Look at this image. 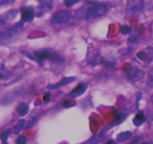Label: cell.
Returning a JSON list of instances; mask_svg holds the SVG:
<instances>
[{
	"mask_svg": "<svg viewBox=\"0 0 153 144\" xmlns=\"http://www.w3.org/2000/svg\"><path fill=\"white\" fill-rule=\"evenodd\" d=\"M71 19L70 14L67 10H58L55 12L52 16V20L58 24L67 23Z\"/></svg>",
	"mask_w": 153,
	"mask_h": 144,
	"instance_id": "cell-5",
	"label": "cell"
},
{
	"mask_svg": "<svg viewBox=\"0 0 153 144\" xmlns=\"http://www.w3.org/2000/svg\"><path fill=\"white\" fill-rule=\"evenodd\" d=\"M131 136V132L129 131V130H126L125 132H123V133L120 134L117 136V141L118 142H123L124 141L127 140L128 138H130V136Z\"/></svg>",
	"mask_w": 153,
	"mask_h": 144,
	"instance_id": "cell-15",
	"label": "cell"
},
{
	"mask_svg": "<svg viewBox=\"0 0 153 144\" xmlns=\"http://www.w3.org/2000/svg\"><path fill=\"white\" fill-rule=\"evenodd\" d=\"M34 13L31 8L25 7L22 8L21 13V19L25 22H30L34 20Z\"/></svg>",
	"mask_w": 153,
	"mask_h": 144,
	"instance_id": "cell-8",
	"label": "cell"
},
{
	"mask_svg": "<svg viewBox=\"0 0 153 144\" xmlns=\"http://www.w3.org/2000/svg\"><path fill=\"white\" fill-rule=\"evenodd\" d=\"M146 121V116L143 111H140L136 114L134 118H133V124L135 126H140Z\"/></svg>",
	"mask_w": 153,
	"mask_h": 144,
	"instance_id": "cell-12",
	"label": "cell"
},
{
	"mask_svg": "<svg viewBox=\"0 0 153 144\" xmlns=\"http://www.w3.org/2000/svg\"><path fill=\"white\" fill-rule=\"evenodd\" d=\"M140 98H141V94H140V93H138L137 95V105H136V106H137V107L138 106V102H139V100H140Z\"/></svg>",
	"mask_w": 153,
	"mask_h": 144,
	"instance_id": "cell-29",
	"label": "cell"
},
{
	"mask_svg": "<svg viewBox=\"0 0 153 144\" xmlns=\"http://www.w3.org/2000/svg\"><path fill=\"white\" fill-rule=\"evenodd\" d=\"M4 64H2V63H1V70H3V69H4Z\"/></svg>",
	"mask_w": 153,
	"mask_h": 144,
	"instance_id": "cell-31",
	"label": "cell"
},
{
	"mask_svg": "<svg viewBox=\"0 0 153 144\" xmlns=\"http://www.w3.org/2000/svg\"><path fill=\"white\" fill-rule=\"evenodd\" d=\"M107 10V6L104 4H96L91 6L87 10L85 20L86 21H91L96 18L100 17L105 14Z\"/></svg>",
	"mask_w": 153,
	"mask_h": 144,
	"instance_id": "cell-2",
	"label": "cell"
},
{
	"mask_svg": "<svg viewBox=\"0 0 153 144\" xmlns=\"http://www.w3.org/2000/svg\"><path fill=\"white\" fill-rule=\"evenodd\" d=\"M50 97H51V94L50 92H46L44 94L43 97V100L44 103H49V100H50Z\"/></svg>",
	"mask_w": 153,
	"mask_h": 144,
	"instance_id": "cell-25",
	"label": "cell"
},
{
	"mask_svg": "<svg viewBox=\"0 0 153 144\" xmlns=\"http://www.w3.org/2000/svg\"><path fill=\"white\" fill-rule=\"evenodd\" d=\"M17 10H10V11L7 12V14H5L1 18V20H0L1 25H4V24H6L7 22H9L11 20H13L15 18V16L17 15Z\"/></svg>",
	"mask_w": 153,
	"mask_h": 144,
	"instance_id": "cell-10",
	"label": "cell"
},
{
	"mask_svg": "<svg viewBox=\"0 0 153 144\" xmlns=\"http://www.w3.org/2000/svg\"><path fill=\"white\" fill-rule=\"evenodd\" d=\"M126 72L127 73L128 79L132 82H137V81L141 80L145 76L144 72L137 68L129 67L126 70Z\"/></svg>",
	"mask_w": 153,
	"mask_h": 144,
	"instance_id": "cell-4",
	"label": "cell"
},
{
	"mask_svg": "<svg viewBox=\"0 0 153 144\" xmlns=\"http://www.w3.org/2000/svg\"><path fill=\"white\" fill-rule=\"evenodd\" d=\"M75 80L74 76H70V77H64L61 80L60 82H57L56 84H54V85H50L48 86V88H51V89H53V88H58L59 87H62L64 86L67 85V84L70 83V82H73Z\"/></svg>",
	"mask_w": 153,
	"mask_h": 144,
	"instance_id": "cell-9",
	"label": "cell"
},
{
	"mask_svg": "<svg viewBox=\"0 0 153 144\" xmlns=\"http://www.w3.org/2000/svg\"><path fill=\"white\" fill-rule=\"evenodd\" d=\"M144 6V0H129L127 4V12L130 14L140 13Z\"/></svg>",
	"mask_w": 153,
	"mask_h": 144,
	"instance_id": "cell-3",
	"label": "cell"
},
{
	"mask_svg": "<svg viewBox=\"0 0 153 144\" xmlns=\"http://www.w3.org/2000/svg\"><path fill=\"white\" fill-rule=\"evenodd\" d=\"M87 89V85L84 82H81L76 87H75L71 92L68 94V97L70 98H77L83 94Z\"/></svg>",
	"mask_w": 153,
	"mask_h": 144,
	"instance_id": "cell-7",
	"label": "cell"
},
{
	"mask_svg": "<svg viewBox=\"0 0 153 144\" xmlns=\"http://www.w3.org/2000/svg\"><path fill=\"white\" fill-rule=\"evenodd\" d=\"M152 102H153V95H152Z\"/></svg>",
	"mask_w": 153,
	"mask_h": 144,
	"instance_id": "cell-33",
	"label": "cell"
},
{
	"mask_svg": "<svg viewBox=\"0 0 153 144\" xmlns=\"http://www.w3.org/2000/svg\"><path fill=\"white\" fill-rule=\"evenodd\" d=\"M15 2V0H0V4L1 6L4 5H9V4H13Z\"/></svg>",
	"mask_w": 153,
	"mask_h": 144,
	"instance_id": "cell-24",
	"label": "cell"
},
{
	"mask_svg": "<svg viewBox=\"0 0 153 144\" xmlns=\"http://www.w3.org/2000/svg\"><path fill=\"white\" fill-rule=\"evenodd\" d=\"M54 0H39L40 9L42 12H47L52 8Z\"/></svg>",
	"mask_w": 153,
	"mask_h": 144,
	"instance_id": "cell-11",
	"label": "cell"
},
{
	"mask_svg": "<svg viewBox=\"0 0 153 144\" xmlns=\"http://www.w3.org/2000/svg\"><path fill=\"white\" fill-rule=\"evenodd\" d=\"M24 21H22V20H21L20 21H19V22H18L17 23H16V25L14 26V27L15 28H21V27H22L24 26Z\"/></svg>",
	"mask_w": 153,
	"mask_h": 144,
	"instance_id": "cell-27",
	"label": "cell"
},
{
	"mask_svg": "<svg viewBox=\"0 0 153 144\" xmlns=\"http://www.w3.org/2000/svg\"><path fill=\"white\" fill-rule=\"evenodd\" d=\"M36 121H37V118H36V117H33V118H31V120H30L29 122H28V124H27V127H26L27 128L32 127V126L34 124V123H35Z\"/></svg>",
	"mask_w": 153,
	"mask_h": 144,
	"instance_id": "cell-26",
	"label": "cell"
},
{
	"mask_svg": "<svg viewBox=\"0 0 153 144\" xmlns=\"http://www.w3.org/2000/svg\"><path fill=\"white\" fill-rule=\"evenodd\" d=\"M137 40H138V37L136 34H132L128 38V41L131 44H134L137 41Z\"/></svg>",
	"mask_w": 153,
	"mask_h": 144,
	"instance_id": "cell-23",
	"label": "cell"
},
{
	"mask_svg": "<svg viewBox=\"0 0 153 144\" xmlns=\"http://www.w3.org/2000/svg\"><path fill=\"white\" fill-rule=\"evenodd\" d=\"M76 105V103L74 101H72V100H65L62 103V106L65 108L70 107V106H73Z\"/></svg>",
	"mask_w": 153,
	"mask_h": 144,
	"instance_id": "cell-21",
	"label": "cell"
},
{
	"mask_svg": "<svg viewBox=\"0 0 153 144\" xmlns=\"http://www.w3.org/2000/svg\"><path fill=\"white\" fill-rule=\"evenodd\" d=\"M131 28L128 25H124L122 26L120 28V32L123 34H129L131 32Z\"/></svg>",
	"mask_w": 153,
	"mask_h": 144,
	"instance_id": "cell-18",
	"label": "cell"
},
{
	"mask_svg": "<svg viewBox=\"0 0 153 144\" xmlns=\"http://www.w3.org/2000/svg\"><path fill=\"white\" fill-rule=\"evenodd\" d=\"M17 33L18 32L15 29H7L4 32H1V34H0V38L1 40H7V39L14 37Z\"/></svg>",
	"mask_w": 153,
	"mask_h": 144,
	"instance_id": "cell-13",
	"label": "cell"
},
{
	"mask_svg": "<svg viewBox=\"0 0 153 144\" xmlns=\"http://www.w3.org/2000/svg\"><path fill=\"white\" fill-rule=\"evenodd\" d=\"M12 130L10 128H7L6 130H3L1 134V140L3 142H6L7 137L11 134Z\"/></svg>",
	"mask_w": 153,
	"mask_h": 144,
	"instance_id": "cell-17",
	"label": "cell"
},
{
	"mask_svg": "<svg viewBox=\"0 0 153 144\" xmlns=\"http://www.w3.org/2000/svg\"><path fill=\"white\" fill-rule=\"evenodd\" d=\"M79 2H80V0H64V4L67 7L70 8L76 4V3Z\"/></svg>",
	"mask_w": 153,
	"mask_h": 144,
	"instance_id": "cell-19",
	"label": "cell"
},
{
	"mask_svg": "<svg viewBox=\"0 0 153 144\" xmlns=\"http://www.w3.org/2000/svg\"><path fill=\"white\" fill-rule=\"evenodd\" d=\"M16 112H18L20 116H24L26 115L28 112V105L25 103H22L16 107Z\"/></svg>",
	"mask_w": 153,
	"mask_h": 144,
	"instance_id": "cell-14",
	"label": "cell"
},
{
	"mask_svg": "<svg viewBox=\"0 0 153 144\" xmlns=\"http://www.w3.org/2000/svg\"><path fill=\"white\" fill-rule=\"evenodd\" d=\"M16 144H26V139L24 136L21 135L16 140Z\"/></svg>",
	"mask_w": 153,
	"mask_h": 144,
	"instance_id": "cell-22",
	"label": "cell"
},
{
	"mask_svg": "<svg viewBox=\"0 0 153 144\" xmlns=\"http://www.w3.org/2000/svg\"><path fill=\"white\" fill-rule=\"evenodd\" d=\"M146 82H147V85L153 88V70H152L149 72V76H148L147 78V81H146Z\"/></svg>",
	"mask_w": 153,
	"mask_h": 144,
	"instance_id": "cell-20",
	"label": "cell"
},
{
	"mask_svg": "<svg viewBox=\"0 0 153 144\" xmlns=\"http://www.w3.org/2000/svg\"><path fill=\"white\" fill-rule=\"evenodd\" d=\"M3 144H7V142H4V143H3Z\"/></svg>",
	"mask_w": 153,
	"mask_h": 144,
	"instance_id": "cell-34",
	"label": "cell"
},
{
	"mask_svg": "<svg viewBox=\"0 0 153 144\" xmlns=\"http://www.w3.org/2000/svg\"><path fill=\"white\" fill-rule=\"evenodd\" d=\"M25 119H20L19 122H17V124L14 126L13 128V132L14 134H18L25 126Z\"/></svg>",
	"mask_w": 153,
	"mask_h": 144,
	"instance_id": "cell-16",
	"label": "cell"
},
{
	"mask_svg": "<svg viewBox=\"0 0 153 144\" xmlns=\"http://www.w3.org/2000/svg\"><path fill=\"white\" fill-rule=\"evenodd\" d=\"M105 144H115V142L114 140H109L107 141Z\"/></svg>",
	"mask_w": 153,
	"mask_h": 144,
	"instance_id": "cell-30",
	"label": "cell"
},
{
	"mask_svg": "<svg viewBox=\"0 0 153 144\" xmlns=\"http://www.w3.org/2000/svg\"><path fill=\"white\" fill-rule=\"evenodd\" d=\"M34 56L36 59L40 63H42L45 59L52 60L57 62H63L64 58L58 55L57 52L51 50H37L34 52Z\"/></svg>",
	"mask_w": 153,
	"mask_h": 144,
	"instance_id": "cell-1",
	"label": "cell"
},
{
	"mask_svg": "<svg viewBox=\"0 0 153 144\" xmlns=\"http://www.w3.org/2000/svg\"><path fill=\"white\" fill-rule=\"evenodd\" d=\"M137 57L143 62H151L153 60V48L147 47L137 53Z\"/></svg>",
	"mask_w": 153,
	"mask_h": 144,
	"instance_id": "cell-6",
	"label": "cell"
},
{
	"mask_svg": "<svg viewBox=\"0 0 153 144\" xmlns=\"http://www.w3.org/2000/svg\"><path fill=\"white\" fill-rule=\"evenodd\" d=\"M142 144H149V142H143Z\"/></svg>",
	"mask_w": 153,
	"mask_h": 144,
	"instance_id": "cell-32",
	"label": "cell"
},
{
	"mask_svg": "<svg viewBox=\"0 0 153 144\" xmlns=\"http://www.w3.org/2000/svg\"><path fill=\"white\" fill-rule=\"evenodd\" d=\"M139 140H140V139H139V137H138V136H136V137L134 138V140H133L132 142H130L129 144H137V142H139Z\"/></svg>",
	"mask_w": 153,
	"mask_h": 144,
	"instance_id": "cell-28",
	"label": "cell"
}]
</instances>
